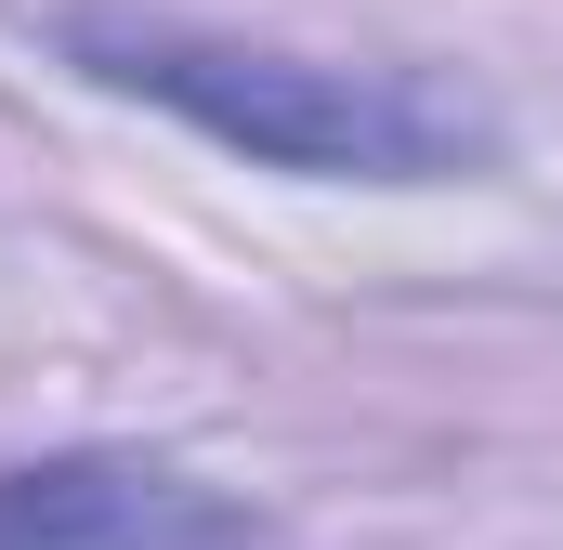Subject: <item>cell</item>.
I'll list each match as a JSON object with an SVG mask.
<instances>
[{"label": "cell", "mask_w": 563, "mask_h": 550, "mask_svg": "<svg viewBox=\"0 0 563 550\" xmlns=\"http://www.w3.org/2000/svg\"><path fill=\"white\" fill-rule=\"evenodd\" d=\"M66 66L170 106L184 132L236 144L263 170L301 184H459L498 157V119L459 106L420 66H328V53H288V40H236V26H184V13H106L79 0L66 26Z\"/></svg>", "instance_id": "6da1fadb"}, {"label": "cell", "mask_w": 563, "mask_h": 550, "mask_svg": "<svg viewBox=\"0 0 563 550\" xmlns=\"http://www.w3.org/2000/svg\"><path fill=\"white\" fill-rule=\"evenodd\" d=\"M263 525L144 446H66L0 472V550H250Z\"/></svg>", "instance_id": "7a4b0ae2"}]
</instances>
